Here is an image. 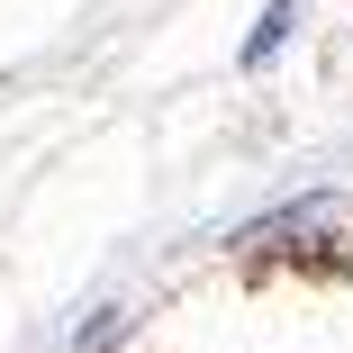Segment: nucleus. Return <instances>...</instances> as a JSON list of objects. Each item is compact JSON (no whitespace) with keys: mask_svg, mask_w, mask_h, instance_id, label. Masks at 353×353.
Masks as SVG:
<instances>
[{"mask_svg":"<svg viewBox=\"0 0 353 353\" xmlns=\"http://www.w3.org/2000/svg\"><path fill=\"white\" fill-rule=\"evenodd\" d=\"M290 19H299V0H272V19L254 28V46H245V63H263V54H272L281 37H290Z\"/></svg>","mask_w":353,"mask_h":353,"instance_id":"nucleus-1","label":"nucleus"}]
</instances>
